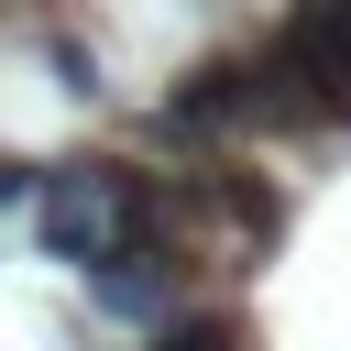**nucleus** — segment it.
I'll use <instances>...</instances> for the list:
<instances>
[{
    "mask_svg": "<svg viewBox=\"0 0 351 351\" xmlns=\"http://www.w3.org/2000/svg\"><path fill=\"white\" fill-rule=\"evenodd\" d=\"M33 241L88 274V263L154 241V186L121 176V165H44V176H33Z\"/></svg>",
    "mask_w": 351,
    "mask_h": 351,
    "instance_id": "obj_1",
    "label": "nucleus"
},
{
    "mask_svg": "<svg viewBox=\"0 0 351 351\" xmlns=\"http://www.w3.org/2000/svg\"><path fill=\"white\" fill-rule=\"evenodd\" d=\"M252 66H263V121H351V0H296Z\"/></svg>",
    "mask_w": 351,
    "mask_h": 351,
    "instance_id": "obj_2",
    "label": "nucleus"
},
{
    "mask_svg": "<svg viewBox=\"0 0 351 351\" xmlns=\"http://www.w3.org/2000/svg\"><path fill=\"white\" fill-rule=\"evenodd\" d=\"M241 121H263V66H252V55H208V66H186V77L154 99V132H165V143H219V132H241Z\"/></svg>",
    "mask_w": 351,
    "mask_h": 351,
    "instance_id": "obj_3",
    "label": "nucleus"
},
{
    "mask_svg": "<svg viewBox=\"0 0 351 351\" xmlns=\"http://www.w3.org/2000/svg\"><path fill=\"white\" fill-rule=\"evenodd\" d=\"M88 307L99 318H165V241H132V252L88 263Z\"/></svg>",
    "mask_w": 351,
    "mask_h": 351,
    "instance_id": "obj_4",
    "label": "nucleus"
},
{
    "mask_svg": "<svg viewBox=\"0 0 351 351\" xmlns=\"http://www.w3.org/2000/svg\"><path fill=\"white\" fill-rule=\"evenodd\" d=\"M143 351H241V329H230V318H176V329H154Z\"/></svg>",
    "mask_w": 351,
    "mask_h": 351,
    "instance_id": "obj_5",
    "label": "nucleus"
}]
</instances>
